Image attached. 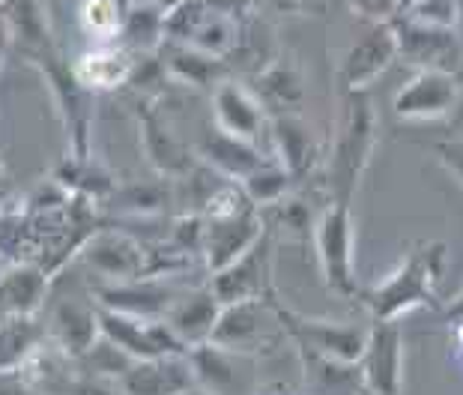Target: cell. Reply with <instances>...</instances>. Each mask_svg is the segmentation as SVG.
Instances as JSON below:
<instances>
[{"label": "cell", "instance_id": "obj_1", "mask_svg": "<svg viewBox=\"0 0 463 395\" xmlns=\"http://www.w3.org/2000/svg\"><path fill=\"white\" fill-rule=\"evenodd\" d=\"M373 144H377V111H373L368 91L338 93L332 141L326 156H323L329 201H353L364 177V168L371 162Z\"/></svg>", "mask_w": 463, "mask_h": 395}, {"label": "cell", "instance_id": "obj_2", "mask_svg": "<svg viewBox=\"0 0 463 395\" xmlns=\"http://www.w3.org/2000/svg\"><path fill=\"white\" fill-rule=\"evenodd\" d=\"M442 264H446V243H425L412 249L395 273H389L373 288L359 291L364 309L373 314V321H398L401 314L421 305L437 309L433 284L442 275Z\"/></svg>", "mask_w": 463, "mask_h": 395}, {"label": "cell", "instance_id": "obj_3", "mask_svg": "<svg viewBox=\"0 0 463 395\" xmlns=\"http://www.w3.org/2000/svg\"><path fill=\"white\" fill-rule=\"evenodd\" d=\"M314 252L326 288L338 296H359L356 266H353V213L350 204L329 201L311 228Z\"/></svg>", "mask_w": 463, "mask_h": 395}, {"label": "cell", "instance_id": "obj_4", "mask_svg": "<svg viewBox=\"0 0 463 395\" xmlns=\"http://www.w3.org/2000/svg\"><path fill=\"white\" fill-rule=\"evenodd\" d=\"M272 312L281 323L284 339L297 344L299 353H317V357H329L341 362H359L368 330L341 321L305 318V314H297L288 305H281L275 296H272Z\"/></svg>", "mask_w": 463, "mask_h": 395}, {"label": "cell", "instance_id": "obj_5", "mask_svg": "<svg viewBox=\"0 0 463 395\" xmlns=\"http://www.w3.org/2000/svg\"><path fill=\"white\" fill-rule=\"evenodd\" d=\"M392 31H395L398 57L410 66L442 69V72H458L463 66V39L451 31V24L425 22L416 15H395Z\"/></svg>", "mask_w": 463, "mask_h": 395}, {"label": "cell", "instance_id": "obj_6", "mask_svg": "<svg viewBox=\"0 0 463 395\" xmlns=\"http://www.w3.org/2000/svg\"><path fill=\"white\" fill-rule=\"evenodd\" d=\"M210 291L219 296L222 305L249 303V300H269L275 296L272 284V228H266L254 246H249L240 258L228 266L210 273Z\"/></svg>", "mask_w": 463, "mask_h": 395}, {"label": "cell", "instance_id": "obj_7", "mask_svg": "<svg viewBox=\"0 0 463 395\" xmlns=\"http://www.w3.org/2000/svg\"><path fill=\"white\" fill-rule=\"evenodd\" d=\"M263 231H266V219L254 204H242L222 216H203L198 258L206 275L228 266L233 258H240L249 246L260 240Z\"/></svg>", "mask_w": 463, "mask_h": 395}, {"label": "cell", "instance_id": "obj_8", "mask_svg": "<svg viewBox=\"0 0 463 395\" xmlns=\"http://www.w3.org/2000/svg\"><path fill=\"white\" fill-rule=\"evenodd\" d=\"M99 332L117 348L129 353L132 360L165 357V353H185L189 348L176 339V332L167 327L165 318H137V314L114 312L96 305Z\"/></svg>", "mask_w": 463, "mask_h": 395}, {"label": "cell", "instance_id": "obj_9", "mask_svg": "<svg viewBox=\"0 0 463 395\" xmlns=\"http://www.w3.org/2000/svg\"><path fill=\"white\" fill-rule=\"evenodd\" d=\"M180 275H135V279H114L96 288V305L137 318H165L174 303L189 291L176 284Z\"/></svg>", "mask_w": 463, "mask_h": 395}, {"label": "cell", "instance_id": "obj_10", "mask_svg": "<svg viewBox=\"0 0 463 395\" xmlns=\"http://www.w3.org/2000/svg\"><path fill=\"white\" fill-rule=\"evenodd\" d=\"M392 61H398V43L392 22H373L371 31H364L347 52L341 54L335 84L338 93L344 91H368L371 82L386 72Z\"/></svg>", "mask_w": 463, "mask_h": 395}, {"label": "cell", "instance_id": "obj_11", "mask_svg": "<svg viewBox=\"0 0 463 395\" xmlns=\"http://www.w3.org/2000/svg\"><path fill=\"white\" fill-rule=\"evenodd\" d=\"M81 258L93 273L105 275L108 282L114 279H135L146 275V252L144 240L126 228H96L78 249Z\"/></svg>", "mask_w": 463, "mask_h": 395}, {"label": "cell", "instance_id": "obj_12", "mask_svg": "<svg viewBox=\"0 0 463 395\" xmlns=\"http://www.w3.org/2000/svg\"><path fill=\"white\" fill-rule=\"evenodd\" d=\"M359 371L368 392L395 395L403 390V342L395 321H373L359 357Z\"/></svg>", "mask_w": 463, "mask_h": 395}, {"label": "cell", "instance_id": "obj_13", "mask_svg": "<svg viewBox=\"0 0 463 395\" xmlns=\"http://www.w3.org/2000/svg\"><path fill=\"white\" fill-rule=\"evenodd\" d=\"M281 330L279 318L272 312V296L269 300H249V303H231L222 305L219 321L210 339L222 348L236 353H254L258 348L269 344V332Z\"/></svg>", "mask_w": 463, "mask_h": 395}, {"label": "cell", "instance_id": "obj_14", "mask_svg": "<svg viewBox=\"0 0 463 395\" xmlns=\"http://www.w3.org/2000/svg\"><path fill=\"white\" fill-rule=\"evenodd\" d=\"M458 96H460V84L455 72L419 69L398 91L395 102H392V111L401 120H433V117H446L455 111Z\"/></svg>", "mask_w": 463, "mask_h": 395}, {"label": "cell", "instance_id": "obj_15", "mask_svg": "<svg viewBox=\"0 0 463 395\" xmlns=\"http://www.w3.org/2000/svg\"><path fill=\"white\" fill-rule=\"evenodd\" d=\"M137 130H141V144L146 153V162L153 165V171L167 180H180L183 174H189L198 165V153L192 150L183 138H176L171 126L165 123V117L156 111L153 102L137 105Z\"/></svg>", "mask_w": 463, "mask_h": 395}, {"label": "cell", "instance_id": "obj_16", "mask_svg": "<svg viewBox=\"0 0 463 395\" xmlns=\"http://www.w3.org/2000/svg\"><path fill=\"white\" fill-rule=\"evenodd\" d=\"M272 138V150H275V162L284 165L293 180H305L320 168L323 156H320V141L308 123L302 120L297 111H281V114H269V123H266Z\"/></svg>", "mask_w": 463, "mask_h": 395}, {"label": "cell", "instance_id": "obj_17", "mask_svg": "<svg viewBox=\"0 0 463 395\" xmlns=\"http://www.w3.org/2000/svg\"><path fill=\"white\" fill-rule=\"evenodd\" d=\"M123 392L137 395H176V392H194L198 381H194L189 351L185 353H165V357L135 360L114 383Z\"/></svg>", "mask_w": 463, "mask_h": 395}, {"label": "cell", "instance_id": "obj_18", "mask_svg": "<svg viewBox=\"0 0 463 395\" xmlns=\"http://www.w3.org/2000/svg\"><path fill=\"white\" fill-rule=\"evenodd\" d=\"M213 117L222 132L245 138V141L254 144H258V138L266 132V123H269V114H266V108L254 96L251 87L231 82V78H224L222 84L213 87Z\"/></svg>", "mask_w": 463, "mask_h": 395}, {"label": "cell", "instance_id": "obj_19", "mask_svg": "<svg viewBox=\"0 0 463 395\" xmlns=\"http://www.w3.org/2000/svg\"><path fill=\"white\" fill-rule=\"evenodd\" d=\"M54 275L36 261H9L0 273V323L13 314H36L48 300Z\"/></svg>", "mask_w": 463, "mask_h": 395}, {"label": "cell", "instance_id": "obj_20", "mask_svg": "<svg viewBox=\"0 0 463 395\" xmlns=\"http://www.w3.org/2000/svg\"><path fill=\"white\" fill-rule=\"evenodd\" d=\"M135 69H137V54L132 52V48L129 45H111V43H99L72 63L75 78L93 93L117 91V87L132 84Z\"/></svg>", "mask_w": 463, "mask_h": 395}, {"label": "cell", "instance_id": "obj_21", "mask_svg": "<svg viewBox=\"0 0 463 395\" xmlns=\"http://www.w3.org/2000/svg\"><path fill=\"white\" fill-rule=\"evenodd\" d=\"M219 312H222L219 296L210 291V284H198V288H189L174 303V309L165 314V323L176 332V339L185 348H192V344L210 339L215 321H219Z\"/></svg>", "mask_w": 463, "mask_h": 395}, {"label": "cell", "instance_id": "obj_22", "mask_svg": "<svg viewBox=\"0 0 463 395\" xmlns=\"http://www.w3.org/2000/svg\"><path fill=\"white\" fill-rule=\"evenodd\" d=\"M45 330H48V342L61 353H66L69 360H81L102 335L99 318H96V305L90 309V305L81 303L57 305L52 321L45 323Z\"/></svg>", "mask_w": 463, "mask_h": 395}, {"label": "cell", "instance_id": "obj_23", "mask_svg": "<svg viewBox=\"0 0 463 395\" xmlns=\"http://www.w3.org/2000/svg\"><path fill=\"white\" fill-rule=\"evenodd\" d=\"M194 153H198L201 162H206L222 177H228V180H236V183H240L249 171H254L263 159H269V156H263L258 150L254 141H245V138L222 132L219 126L194 147Z\"/></svg>", "mask_w": 463, "mask_h": 395}, {"label": "cell", "instance_id": "obj_24", "mask_svg": "<svg viewBox=\"0 0 463 395\" xmlns=\"http://www.w3.org/2000/svg\"><path fill=\"white\" fill-rule=\"evenodd\" d=\"M165 75L176 84L194 87V91H206V87L222 84L231 72V63L224 57L206 54L201 48L185 45V43H171V52L162 61Z\"/></svg>", "mask_w": 463, "mask_h": 395}, {"label": "cell", "instance_id": "obj_25", "mask_svg": "<svg viewBox=\"0 0 463 395\" xmlns=\"http://www.w3.org/2000/svg\"><path fill=\"white\" fill-rule=\"evenodd\" d=\"M251 91L260 99L266 114H281V111H297L305 87H302V75L297 66L290 61H284V57H272L269 63L254 72Z\"/></svg>", "mask_w": 463, "mask_h": 395}, {"label": "cell", "instance_id": "obj_26", "mask_svg": "<svg viewBox=\"0 0 463 395\" xmlns=\"http://www.w3.org/2000/svg\"><path fill=\"white\" fill-rule=\"evenodd\" d=\"M52 180L69 195L90 198L96 204L108 201L111 192L117 189L114 174H108L102 165H96L93 156H66V159L54 168Z\"/></svg>", "mask_w": 463, "mask_h": 395}, {"label": "cell", "instance_id": "obj_27", "mask_svg": "<svg viewBox=\"0 0 463 395\" xmlns=\"http://www.w3.org/2000/svg\"><path fill=\"white\" fill-rule=\"evenodd\" d=\"M236 357L242 353L222 348L213 339H206L201 344H192L189 348V362L194 371V381H198V390H240V381H236Z\"/></svg>", "mask_w": 463, "mask_h": 395}, {"label": "cell", "instance_id": "obj_28", "mask_svg": "<svg viewBox=\"0 0 463 395\" xmlns=\"http://www.w3.org/2000/svg\"><path fill=\"white\" fill-rule=\"evenodd\" d=\"M48 342L45 323L36 314H13L0 323V369H18Z\"/></svg>", "mask_w": 463, "mask_h": 395}, {"label": "cell", "instance_id": "obj_29", "mask_svg": "<svg viewBox=\"0 0 463 395\" xmlns=\"http://www.w3.org/2000/svg\"><path fill=\"white\" fill-rule=\"evenodd\" d=\"M201 4H203V0H201ZM240 34H242L240 18L213 13V9L203 6V15L198 18V24L192 27L185 45H194V48H201V52H206V54H215V57H224V61H228L231 52L236 48V43H240Z\"/></svg>", "mask_w": 463, "mask_h": 395}, {"label": "cell", "instance_id": "obj_30", "mask_svg": "<svg viewBox=\"0 0 463 395\" xmlns=\"http://www.w3.org/2000/svg\"><path fill=\"white\" fill-rule=\"evenodd\" d=\"M120 39L135 54L156 52L165 43V9L159 4H132Z\"/></svg>", "mask_w": 463, "mask_h": 395}, {"label": "cell", "instance_id": "obj_31", "mask_svg": "<svg viewBox=\"0 0 463 395\" xmlns=\"http://www.w3.org/2000/svg\"><path fill=\"white\" fill-rule=\"evenodd\" d=\"M129 6L132 0H81V6H78V24L96 43H111V39H120Z\"/></svg>", "mask_w": 463, "mask_h": 395}, {"label": "cell", "instance_id": "obj_32", "mask_svg": "<svg viewBox=\"0 0 463 395\" xmlns=\"http://www.w3.org/2000/svg\"><path fill=\"white\" fill-rule=\"evenodd\" d=\"M240 186H242L245 198H249L258 210H263V207H272V204H279L281 198H288L293 192V186H297V180L284 171V165L263 159L254 171L242 177Z\"/></svg>", "mask_w": 463, "mask_h": 395}, {"label": "cell", "instance_id": "obj_33", "mask_svg": "<svg viewBox=\"0 0 463 395\" xmlns=\"http://www.w3.org/2000/svg\"><path fill=\"white\" fill-rule=\"evenodd\" d=\"M108 201H120L129 216H159L167 204H174V183L167 177L156 183H126L117 186Z\"/></svg>", "mask_w": 463, "mask_h": 395}, {"label": "cell", "instance_id": "obj_34", "mask_svg": "<svg viewBox=\"0 0 463 395\" xmlns=\"http://www.w3.org/2000/svg\"><path fill=\"white\" fill-rule=\"evenodd\" d=\"M401 0H350L353 13L368 22H392L398 15Z\"/></svg>", "mask_w": 463, "mask_h": 395}, {"label": "cell", "instance_id": "obj_35", "mask_svg": "<svg viewBox=\"0 0 463 395\" xmlns=\"http://www.w3.org/2000/svg\"><path fill=\"white\" fill-rule=\"evenodd\" d=\"M437 156H439V162L446 165L449 171L458 177V183L463 186V138L439 141V144H437Z\"/></svg>", "mask_w": 463, "mask_h": 395}, {"label": "cell", "instance_id": "obj_36", "mask_svg": "<svg viewBox=\"0 0 463 395\" xmlns=\"http://www.w3.org/2000/svg\"><path fill=\"white\" fill-rule=\"evenodd\" d=\"M203 6L213 9V13H222V15H231V18L245 22L254 9V0H203Z\"/></svg>", "mask_w": 463, "mask_h": 395}, {"label": "cell", "instance_id": "obj_37", "mask_svg": "<svg viewBox=\"0 0 463 395\" xmlns=\"http://www.w3.org/2000/svg\"><path fill=\"white\" fill-rule=\"evenodd\" d=\"M9 54H13V36H9L6 15H4V9H0V66H4Z\"/></svg>", "mask_w": 463, "mask_h": 395}, {"label": "cell", "instance_id": "obj_38", "mask_svg": "<svg viewBox=\"0 0 463 395\" xmlns=\"http://www.w3.org/2000/svg\"><path fill=\"white\" fill-rule=\"evenodd\" d=\"M446 321H451V323H463V294L460 296H455L449 305H446Z\"/></svg>", "mask_w": 463, "mask_h": 395}, {"label": "cell", "instance_id": "obj_39", "mask_svg": "<svg viewBox=\"0 0 463 395\" xmlns=\"http://www.w3.org/2000/svg\"><path fill=\"white\" fill-rule=\"evenodd\" d=\"M297 4H299L302 13H314V9H323L326 0H297Z\"/></svg>", "mask_w": 463, "mask_h": 395}, {"label": "cell", "instance_id": "obj_40", "mask_svg": "<svg viewBox=\"0 0 463 395\" xmlns=\"http://www.w3.org/2000/svg\"><path fill=\"white\" fill-rule=\"evenodd\" d=\"M6 192V171H4V162H0V195Z\"/></svg>", "mask_w": 463, "mask_h": 395}, {"label": "cell", "instance_id": "obj_41", "mask_svg": "<svg viewBox=\"0 0 463 395\" xmlns=\"http://www.w3.org/2000/svg\"><path fill=\"white\" fill-rule=\"evenodd\" d=\"M455 114H458V120L463 123V93L458 96V105H455Z\"/></svg>", "mask_w": 463, "mask_h": 395}, {"label": "cell", "instance_id": "obj_42", "mask_svg": "<svg viewBox=\"0 0 463 395\" xmlns=\"http://www.w3.org/2000/svg\"><path fill=\"white\" fill-rule=\"evenodd\" d=\"M176 4H183V0H159V6H162V9H171V6H176Z\"/></svg>", "mask_w": 463, "mask_h": 395}, {"label": "cell", "instance_id": "obj_43", "mask_svg": "<svg viewBox=\"0 0 463 395\" xmlns=\"http://www.w3.org/2000/svg\"><path fill=\"white\" fill-rule=\"evenodd\" d=\"M132 4H159V0H132Z\"/></svg>", "mask_w": 463, "mask_h": 395}]
</instances>
